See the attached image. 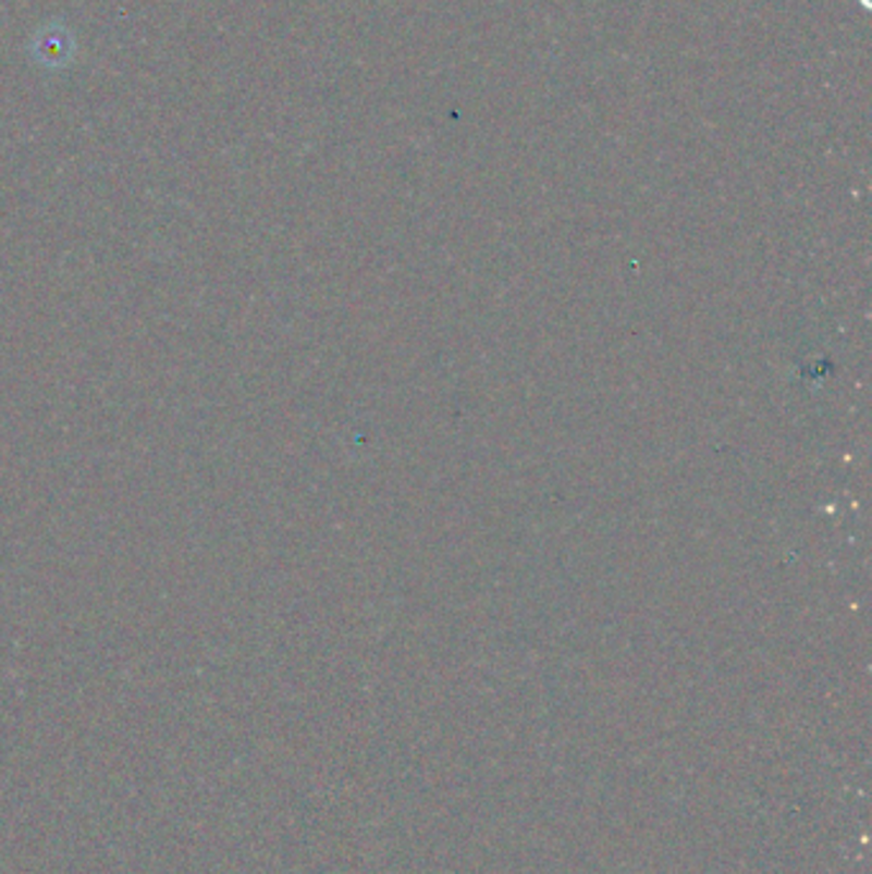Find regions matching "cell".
Returning <instances> with one entry per match:
<instances>
[{"label": "cell", "mask_w": 872, "mask_h": 874, "mask_svg": "<svg viewBox=\"0 0 872 874\" xmlns=\"http://www.w3.org/2000/svg\"><path fill=\"white\" fill-rule=\"evenodd\" d=\"M32 54L44 67H64L75 54V39L62 24H49L34 39Z\"/></svg>", "instance_id": "cell-1"}]
</instances>
